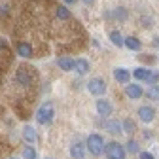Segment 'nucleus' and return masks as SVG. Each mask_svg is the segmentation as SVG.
Instances as JSON below:
<instances>
[{"label":"nucleus","mask_w":159,"mask_h":159,"mask_svg":"<svg viewBox=\"0 0 159 159\" xmlns=\"http://www.w3.org/2000/svg\"><path fill=\"white\" fill-rule=\"evenodd\" d=\"M85 144H87V150H89V153L91 155H95V157H98L102 152H104V138L101 136V134H97V133H93V134H89L87 136V140H85Z\"/></svg>","instance_id":"f257e3e1"},{"label":"nucleus","mask_w":159,"mask_h":159,"mask_svg":"<svg viewBox=\"0 0 159 159\" xmlns=\"http://www.w3.org/2000/svg\"><path fill=\"white\" fill-rule=\"evenodd\" d=\"M53 117H55V108H53L51 102L42 104V106L38 108V112H36V121H38L40 125H48V123H51Z\"/></svg>","instance_id":"f03ea898"},{"label":"nucleus","mask_w":159,"mask_h":159,"mask_svg":"<svg viewBox=\"0 0 159 159\" xmlns=\"http://www.w3.org/2000/svg\"><path fill=\"white\" fill-rule=\"evenodd\" d=\"M104 155H106V159H125L127 150L119 142H108L104 146Z\"/></svg>","instance_id":"7ed1b4c3"},{"label":"nucleus","mask_w":159,"mask_h":159,"mask_svg":"<svg viewBox=\"0 0 159 159\" xmlns=\"http://www.w3.org/2000/svg\"><path fill=\"white\" fill-rule=\"evenodd\" d=\"M87 89L95 97H102L106 93V82H104L102 78H93V80H89V82H87Z\"/></svg>","instance_id":"20e7f679"},{"label":"nucleus","mask_w":159,"mask_h":159,"mask_svg":"<svg viewBox=\"0 0 159 159\" xmlns=\"http://www.w3.org/2000/svg\"><path fill=\"white\" fill-rule=\"evenodd\" d=\"M15 80H17V84H19V85L29 87V85L32 84L34 76H32L30 68H27V66H19V68H17V74H15Z\"/></svg>","instance_id":"39448f33"},{"label":"nucleus","mask_w":159,"mask_h":159,"mask_svg":"<svg viewBox=\"0 0 159 159\" xmlns=\"http://www.w3.org/2000/svg\"><path fill=\"white\" fill-rule=\"evenodd\" d=\"M136 114H138V117H140V121H144V123H150V121H153V119H155V108L150 106V104L140 106Z\"/></svg>","instance_id":"423d86ee"},{"label":"nucleus","mask_w":159,"mask_h":159,"mask_svg":"<svg viewBox=\"0 0 159 159\" xmlns=\"http://www.w3.org/2000/svg\"><path fill=\"white\" fill-rule=\"evenodd\" d=\"M85 152H87V144H84V142H76L70 146L72 159H85Z\"/></svg>","instance_id":"0eeeda50"},{"label":"nucleus","mask_w":159,"mask_h":159,"mask_svg":"<svg viewBox=\"0 0 159 159\" xmlns=\"http://www.w3.org/2000/svg\"><path fill=\"white\" fill-rule=\"evenodd\" d=\"M97 112H98V116H102V117H108L110 114H112V104L108 102V101H104V98H98V101H97Z\"/></svg>","instance_id":"6e6552de"},{"label":"nucleus","mask_w":159,"mask_h":159,"mask_svg":"<svg viewBox=\"0 0 159 159\" xmlns=\"http://www.w3.org/2000/svg\"><path fill=\"white\" fill-rule=\"evenodd\" d=\"M125 95L131 98V101H136V98H140V97L144 95V91H142L140 85L131 84V85H125Z\"/></svg>","instance_id":"1a4fd4ad"},{"label":"nucleus","mask_w":159,"mask_h":159,"mask_svg":"<svg viewBox=\"0 0 159 159\" xmlns=\"http://www.w3.org/2000/svg\"><path fill=\"white\" fill-rule=\"evenodd\" d=\"M131 72L127 68H114V80L117 84H129V80H131Z\"/></svg>","instance_id":"9d476101"},{"label":"nucleus","mask_w":159,"mask_h":159,"mask_svg":"<svg viewBox=\"0 0 159 159\" xmlns=\"http://www.w3.org/2000/svg\"><path fill=\"white\" fill-rule=\"evenodd\" d=\"M17 55L19 57H23V59H30L34 55V49L29 42H19L17 44Z\"/></svg>","instance_id":"9b49d317"},{"label":"nucleus","mask_w":159,"mask_h":159,"mask_svg":"<svg viewBox=\"0 0 159 159\" xmlns=\"http://www.w3.org/2000/svg\"><path fill=\"white\" fill-rule=\"evenodd\" d=\"M89 68H91V65H89V61H85V59H76V61H74V70H76L80 76L87 74Z\"/></svg>","instance_id":"f8f14e48"},{"label":"nucleus","mask_w":159,"mask_h":159,"mask_svg":"<svg viewBox=\"0 0 159 159\" xmlns=\"http://www.w3.org/2000/svg\"><path fill=\"white\" fill-rule=\"evenodd\" d=\"M106 131L110 134H121L123 133V123H119L117 119H110V121H106Z\"/></svg>","instance_id":"ddd939ff"},{"label":"nucleus","mask_w":159,"mask_h":159,"mask_svg":"<svg viewBox=\"0 0 159 159\" xmlns=\"http://www.w3.org/2000/svg\"><path fill=\"white\" fill-rule=\"evenodd\" d=\"M108 38H110V42H112L116 48H123V46H125V38H123V34L119 32V30H112V32L108 34Z\"/></svg>","instance_id":"4468645a"},{"label":"nucleus","mask_w":159,"mask_h":159,"mask_svg":"<svg viewBox=\"0 0 159 159\" xmlns=\"http://www.w3.org/2000/svg\"><path fill=\"white\" fill-rule=\"evenodd\" d=\"M125 48L131 49V51H140L142 42H140L136 36H127V38H125Z\"/></svg>","instance_id":"2eb2a0df"},{"label":"nucleus","mask_w":159,"mask_h":159,"mask_svg":"<svg viewBox=\"0 0 159 159\" xmlns=\"http://www.w3.org/2000/svg\"><path fill=\"white\" fill-rule=\"evenodd\" d=\"M148 76H150V68L138 66V68H134V70H133V78H134V80H138V82H146Z\"/></svg>","instance_id":"dca6fc26"},{"label":"nucleus","mask_w":159,"mask_h":159,"mask_svg":"<svg viewBox=\"0 0 159 159\" xmlns=\"http://www.w3.org/2000/svg\"><path fill=\"white\" fill-rule=\"evenodd\" d=\"M57 65H59V68L65 70V72L74 70V61H72V59H68V57H61V59L57 61Z\"/></svg>","instance_id":"f3484780"},{"label":"nucleus","mask_w":159,"mask_h":159,"mask_svg":"<svg viewBox=\"0 0 159 159\" xmlns=\"http://www.w3.org/2000/svg\"><path fill=\"white\" fill-rule=\"evenodd\" d=\"M55 15H57V19H61V21H68V19L72 17V15H70V10L66 8V4H65V6H57Z\"/></svg>","instance_id":"a211bd4d"},{"label":"nucleus","mask_w":159,"mask_h":159,"mask_svg":"<svg viewBox=\"0 0 159 159\" xmlns=\"http://www.w3.org/2000/svg\"><path fill=\"white\" fill-rule=\"evenodd\" d=\"M23 138H25L29 144H34L36 142V133H34V129L30 125H25L23 127Z\"/></svg>","instance_id":"6ab92c4d"},{"label":"nucleus","mask_w":159,"mask_h":159,"mask_svg":"<svg viewBox=\"0 0 159 159\" xmlns=\"http://www.w3.org/2000/svg\"><path fill=\"white\" fill-rule=\"evenodd\" d=\"M114 17L117 19V21H127L129 13H127V10H125L123 6H119V8H116V10H114Z\"/></svg>","instance_id":"aec40b11"},{"label":"nucleus","mask_w":159,"mask_h":159,"mask_svg":"<svg viewBox=\"0 0 159 159\" xmlns=\"http://www.w3.org/2000/svg\"><path fill=\"white\" fill-rule=\"evenodd\" d=\"M125 150H127L129 153H140V146H138V142H136V140H133V138H129V140H127Z\"/></svg>","instance_id":"412c9836"},{"label":"nucleus","mask_w":159,"mask_h":159,"mask_svg":"<svg viewBox=\"0 0 159 159\" xmlns=\"http://www.w3.org/2000/svg\"><path fill=\"white\" fill-rule=\"evenodd\" d=\"M148 98L150 101H159V85L157 84H153V85H150V89H148Z\"/></svg>","instance_id":"4be33fe9"},{"label":"nucleus","mask_w":159,"mask_h":159,"mask_svg":"<svg viewBox=\"0 0 159 159\" xmlns=\"http://www.w3.org/2000/svg\"><path fill=\"white\" fill-rule=\"evenodd\" d=\"M136 131V125H134V121L133 119H123V133H127V134H131V133H134Z\"/></svg>","instance_id":"5701e85b"},{"label":"nucleus","mask_w":159,"mask_h":159,"mask_svg":"<svg viewBox=\"0 0 159 159\" xmlns=\"http://www.w3.org/2000/svg\"><path fill=\"white\" fill-rule=\"evenodd\" d=\"M146 82H148L150 85L157 84V82H159V72H157V70H150V76H148V80H146Z\"/></svg>","instance_id":"b1692460"},{"label":"nucleus","mask_w":159,"mask_h":159,"mask_svg":"<svg viewBox=\"0 0 159 159\" xmlns=\"http://www.w3.org/2000/svg\"><path fill=\"white\" fill-rule=\"evenodd\" d=\"M23 157H25V159H36V152H34V148L27 146V148L23 150Z\"/></svg>","instance_id":"393cba45"},{"label":"nucleus","mask_w":159,"mask_h":159,"mask_svg":"<svg viewBox=\"0 0 159 159\" xmlns=\"http://www.w3.org/2000/svg\"><path fill=\"white\" fill-rule=\"evenodd\" d=\"M140 23H142V27H144V29H148V27H152L153 19H152V17H148V15H144V17L140 19Z\"/></svg>","instance_id":"a878e982"},{"label":"nucleus","mask_w":159,"mask_h":159,"mask_svg":"<svg viewBox=\"0 0 159 159\" xmlns=\"http://www.w3.org/2000/svg\"><path fill=\"white\" fill-rule=\"evenodd\" d=\"M8 15H10V6L2 4V6H0V17H8Z\"/></svg>","instance_id":"bb28decb"},{"label":"nucleus","mask_w":159,"mask_h":159,"mask_svg":"<svg viewBox=\"0 0 159 159\" xmlns=\"http://www.w3.org/2000/svg\"><path fill=\"white\" fill-rule=\"evenodd\" d=\"M138 159H155V157L150 152H140V153H138Z\"/></svg>","instance_id":"cd10ccee"},{"label":"nucleus","mask_w":159,"mask_h":159,"mask_svg":"<svg viewBox=\"0 0 159 159\" xmlns=\"http://www.w3.org/2000/svg\"><path fill=\"white\" fill-rule=\"evenodd\" d=\"M152 46H153L155 49H159V36H153V40H152Z\"/></svg>","instance_id":"c85d7f7f"},{"label":"nucleus","mask_w":159,"mask_h":159,"mask_svg":"<svg viewBox=\"0 0 159 159\" xmlns=\"http://www.w3.org/2000/svg\"><path fill=\"white\" fill-rule=\"evenodd\" d=\"M63 2H65V4H66V6H74V4H76V2H78V0H63Z\"/></svg>","instance_id":"c756f323"},{"label":"nucleus","mask_w":159,"mask_h":159,"mask_svg":"<svg viewBox=\"0 0 159 159\" xmlns=\"http://www.w3.org/2000/svg\"><path fill=\"white\" fill-rule=\"evenodd\" d=\"M82 2H84L85 6H93V4H95V0H82Z\"/></svg>","instance_id":"7c9ffc66"},{"label":"nucleus","mask_w":159,"mask_h":159,"mask_svg":"<svg viewBox=\"0 0 159 159\" xmlns=\"http://www.w3.org/2000/svg\"><path fill=\"white\" fill-rule=\"evenodd\" d=\"M0 49H6V42H4L2 38H0Z\"/></svg>","instance_id":"2f4dec72"},{"label":"nucleus","mask_w":159,"mask_h":159,"mask_svg":"<svg viewBox=\"0 0 159 159\" xmlns=\"http://www.w3.org/2000/svg\"><path fill=\"white\" fill-rule=\"evenodd\" d=\"M46 159H51V157H46Z\"/></svg>","instance_id":"473e14b6"},{"label":"nucleus","mask_w":159,"mask_h":159,"mask_svg":"<svg viewBox=\"0 0 159 159\" xmlns=\"http://www.w3.org/2000/svg\"><path fill=\"white\" fill-rule=\"evenodd\" d=\"M10 159H15V157H10Z\"/></svg>","instance_id":"72a5a7b5"}]
</instances>
